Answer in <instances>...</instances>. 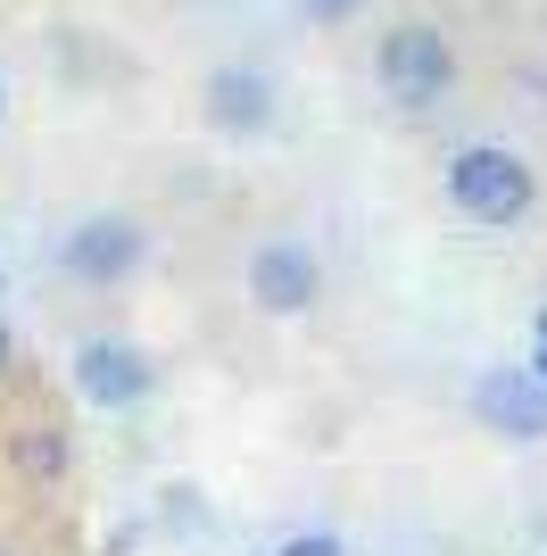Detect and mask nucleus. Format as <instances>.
<instances>
[{"label": "nucleus", "instance_id": "nucleus-1", "mask_svg": "<svg viewBox=\"0 0 547 556\" xmlns=\"http://www.w3.org/2000/svg\"><path fill=\"white\" fill-rule=\"evenodd\" d=\"M531 200H539V175H531L523 150H506V141H473V150H456L448 159V208L481 232H506L523 225Z\"/></svg>", "mask_w": 547, "mask_h": 556}, {"label": "nucleus", "instance_id": "nucleus-9", "mask_svg": "<svg viewBox=\"0 0 547 556\" xmlns=\"http://www.w3.org/2000/svg\"><path fill=\"white\" fill-rule=\"evenodd\" d=\"M274 556H348V548H341L332 532H298V540H282Z\"/></svg>", "mask_w": 547, "mask_h": 556}, {"label": "nucleus", "instance_id": "nucleus-2", "mask_svg": "<svg viewBox=\"0 0 547 556\" xmlns=\"http://www.w3.org/2000/svg\"><path fill=\"white\" fill-rule=\"evenodd\" d=\"M373 75H382V92L398 100L407 116H423V109H440V100H448L456 50H448V34H440V25H390L382 42H373Z\"/></svg>", "mask_w": 547, "mask_h": 556}, {"label": "nucleus", "instance_id": "nucleus-10", "mask_svg": "<svg viewBox=\"0 0 547 556\" xmlns=\"http://www.w3.org/2000/svg\"><path fill=\"white\" fill-rule=\"evenodd\" d=\"M365 0H298V17H316V25H341V17H357Z\"/></svg>", "mask_w": 547, "mask_h": 556}, {"label": "nucleus", "instance_id": "nucleus-4", "mask_svg": "<svg viewBox=\"0 0 547 556\" xmlns=\"http://www.w3.org/2000/svg\"><path fill=\"white\" fill-rule=\"evenodd\" d=\"M67 374H75V391H84L91 407H109V416H125V407H141V399L158 391V366H150L133 341H84Z\"/></svg>", "mask_w": 547, "mask_h": 556}, {"label": "nucleus", "instance_id": "nucleus-14", "mask_svg": "<svg viewBox=\"0 0 547 556\" xmlns=\"http://www.w3.org/2000/svg\"><path fill=\"white\" fill-rule=\"evenodd\" d=\"M0 556H9V548H0Z\"/></svg>", "mask_w": 547, "mask_h": 556}, {"label": "nucleus", "instance_id": "nucleus-5", "mask_svg": "<svg viewBox=\"0 0 547 556\" xmlns=\"http://www.w3.org/2000/svg\"><path fill=\"white\" fill-rule=\"evenodd\" d=\"M473 416L498 432V441H547V382L531 366H489L473 382Z\"/></svg>", "mask_w": 547, "mask_h": 556}, {"label": "nucleus", "instance_id": "nucleus-13", "mask_svg": "<svg viewBox=\"0 0 547 556\" xmlns=\"http://www.w3.org/2000/svg\"><path fill=\"white\" fill-rule=\"evenodd\" d=\"M0 109H9V92H0Z\"/></svg>", "mask_w": 547, "mask_h": 556}, {"label": "nucleus", "instance_id": "nucleus-3", "mask_svg": "<svg viewBox=\"0 0 547 556\" xmlns=\"http://www.w3.org/2000/svg\"><path fill=\"white\" fill-rule=\"evenodd\" d=\"M150 257V241H141L133 216H84V225L59 241V266H67L75 282H91V291H109V282H125Z\"/></svg>", "mask_w": 547, "mask_h": 556}, {"label": "nucleus", "instance_id": "nucleus-12", "mask_svg": "<svg viewBox=\"0 0 547 556\" xmlns=\"http://www.w3.org/2000/svg\"><path fill=\"white\" fill-rule=\"evenodd\" d=\"M9 366H17V341H9V325H0V374H9Z\"/></svg>", "mask_w": 547, "mask_h": 556}, {"label": "nucleus", "instance_id": "nucleus-6", "mask_svg": "<svg viewBox=\"0 0 547 556\" xmlns=\"http://www.w3.org/2000/svg\"><path fill=\"white\" fill-rule=\"evenodd\" d=\"M323 291V266L307 241H257L250 257V300L266 307V316H298V307H316Z\"/></svg>", "mask_w": 547, "mask_h": 556}, {"label": "nucleus", "instance_id": "nucleus-7", "mask_svg": "<svg viewBox=\"0 0 547 556\" xmlns=\"http://www.w3.org/2000/svg\"><path fill=\"white\" fill-rule=\"evenodd\" d=\"M207 125H216V134H266L274 125V84L257 67L207 75Z\"/></svg>", "mask_w": 547, "mask_h": 556}, {"label": "nucleus", "instance_id": "nucleus-11", "mask_svg": "<svg viewBox=\"0 0 547 556\" xmlns=\"http://www.w3.org/2000/svg\"><path fill=\"white\" fill-rule=\"evenodd\" d=\"M531 374L547 382V316H539V349H531Z\"/></svg>", "mask_w": 547, "mask_h": 556}, {"label": "nucleus", "instance_id": "nucleus-8", "mask_svg": "<svg viewBox=\"0 0 547 556\" xmlns=\"http://www.w3.org/2000/svg\"><path fill=\"white\" fill-rule=\"evenodd\" d=\"M9 465H17L25 482H59V473H67L75 465V448H67V432H59V424H17V432H9Z\"/></svg>", "mask_w": 547, "mask_h": 556}]
</instances>
